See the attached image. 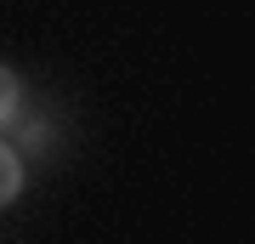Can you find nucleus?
Here are the masks:
<instances>
[{
  "instance_id": "obj_1",
  "label": "nucleus",
  "mask_w": 255,
  "mask_h": 244,
  "mask_svg": "<svg viewBox=\"0 0 255 244\" xmlns=\"http://www.w3.org/2000/svg\"><path fill=\"white\" fill-rule=\"evenodd\" d=\"M17 193H23V159L0 142V205H11Z\"/></svg>"
},
{
  "instance_id": "obj_2",
  "label": "nucleus",
  "mask_w": 255,
  "mask_h": 244,
  "mask_svg": "<svg viewBox=\"0 0 255 244\" xmlns=\"http://www.w3.org/2000/svg\"><path fill=\"white\" fill-rule=\"evenodd\" d=\"M11 114H17V74L0 63V125H6Z\"/></svg>"
}]
</instances>
